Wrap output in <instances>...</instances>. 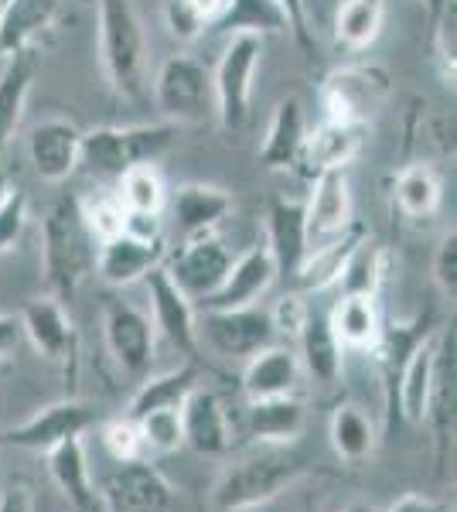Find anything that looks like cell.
I'll return each mask as SVG.
<instances>
[{
  "label": "cell",
  "mask_w": 457,
  "mask_h": 512,
  "mask_svg": "<svg viewBox=\"0 0 457 512\" xmlns=\"http://www.w3.org/2000/svg\"><path fill=\"white\" fill-rule=\"evenodd\" d=\"M304 472V458L290 451V444H256L222 468L212 485V502L219 512L260 509L287 492Z\"/></svg>",
  "instance_id": "1"
},
{
  "label": "cell",
  "mask_w": 457,
  "mask_h": 512,
  "mask_svg": "<svg viewBox=\"0 0 457 512\" xmlns=\"http://www.w3.org/2000/svg\"><path fill=\"white\" fill-rule=\"evenodd\" d=\"M96 267V239L79 216V195H58L41 222V277L45 291L72 301Z\"/></svg>",
  "instance_id": "2"
},
{
  "label": "cell",
  "mask_w": 457,
  "mask_h": 512,
  "mask_svg": "<svg viewBox=\"0 0 457 512\" xmlns=\"http://www.w3.org/2000/svg\"><path fill=\"white\" fill-rule=\"evenodd\" d=\"M99 62L113 93L123 99H144V59L147 35L134 0H99Z\"/></svg>",
  "instance_id": "3"
},
{
  "label": "cell",
  "mask_w": 457,
  "mask_h": 512,
  "mask_svg": "<svg viewBox=\"0 0 457 512\" xmlns=\"http://www.w3.org/2000/svg\"><path fill=\"white\" fill-rule=\"evenodd\" d=\"M174 140H178V127L168 120L82 130L79 168L96 178H120L127 168L154 164L157 158H164Z\"/></svg>",
  "instance_id": "4"
},
{
  "label": "cell",
  "mask_w": 457,
  "mask_h": 512,
  "mask_svg": "<svg viewBox=\"0 0 457 512\" xmlns=\"http://www.w3.org/2000/svg\"><path fill=\"white\" fill-rule=\"evenodd\" d=\"M393 93V79L376 62H348L324 76L318 99L324 120L369 127L376 110Z\"/></svg>",
  "instance_id": "5"
},
{
  "label": "cell",
  "mask_w": 457,
  "mask_h": 512,
  "mask_svg": "<svg viewBox=\"0 0 457 512\" xmlns=\"http://www.w3.org/2000/svg\"><path fill=\"white\" fill-rule=\"evenodd\" d=\"M263 59V38L236 35L222 52L219 65L212 72V93H215V117L222 130L239 134L249 123V106H253V79Z\"/></svg>",
  "instance_id": "6"
},
{
  "label": "cell",
  "mask_w": 457,
  "mask_h": 512,
  "mask_svg": "<svg viewBox=\"0 0 457 512\" xmlns=\"http://www.w3.org/2000/svg\"><path fill=\"white\" fill-rule=\"evenodd\" d=\"M154 103L161 110V117L174 123V127L205 123V117L215 113L212 72L195 55H171L157 69Z\"/></svg>",
  "instance_id": "7"
},
{
  "label": "cell",
  "mask_w": 457,
  "mask_h": 512,
  "mask_svg": "<svg viewBox=\"0 0 457 512\" xmlns=\"http://www.w3.org/2000/svg\"><path fill=\"white\" fill-rule=\"evenodd\" d=\"M273 342L280 338L273 332L270 308L249 304L229 311H198V345L222 359H249Z\"/></svg>",
  "instance_id": "8"
},
{
  "label": "cell",
  "mask_w": 457,
  "mask_h": 512,
  "mask_svg": "<svg viewBox=\"0 0 457 512\" xmlns=\"http://www.w3.org/2000/svg\"><path fill=\"white\" fill-rule=\"evenodd\" d=\"M229 267H232V253L219 233L181 239L178 250L174 253L168 250V256H164V270H168L174 287H178L191 304H202L205 297L219 291Z\"/></svg>",
  "instance_id": "9"
},
{
  "label": "cell",
  "mask_w": 457,
  "mask_h": 512,
  "mask_svg": "<svg viewBox=\"0 0 457 512\" xmlns=\"http://www.w3.org/2000/svg\"><path fill=\"white\" fill-rule=\"evenodd\" d=\"M99 420V410L86 400H58L48 407L35 410L28 420L14 424L11 431L0 434V444L21 451H38L48 454L69 437H82Z\"/></svg>",
  "instance_id": "10"
},
{
  "label": "cell",
  "mask_w": 457,
  "mask_h": 512,
  "mask_svg": "<svg viewBox=\"0 0 457 512\" xmlns=\"http://www.w3.org/2000/svg\"><path fill=\"white\" fill-rule=\"evenodd\" d=\"M103 338L113 362L127 376L144 379L154 362L157 328L147 311H140L130 301H106L103 308Z\"/></svg>",
  "instance_id": "11"
},
{
  "label": "cell",
  "mask_w": 457,
  "mask_h": 512,
  "mask_svg": "<svg viewBox=\"0 0 457 512\" xmlns=\"http://www.w3.org/2000/svg\"><path fill=\"white\" fill-rule=\"evenodd\" d=\"M99 499L103 512H171L174 485L144 458L116 461L99 489Z\"/></svg>",
  "instance_id": "12"
},
{
  "label": "cell",
  "mask_w": 457,
  "mask_h": 512,
  "mask_svg": "<svg viewBox=\"0 0 457 512\" xmlns=\"http://www.w3.org/2000/svg\"><path fill=\"white\" fill-rule=\"evenodd\" d=\"M21 335L28 338L31 349H35L41 359H48L52 366L76 376L79 335H76V325H72V315H69V308H65V301L45 294L24 304Z\"/></svg>",
  "instance_id": "13"
},
{
  "label": "cell",
  "mask_w": 457,
  "mask_h": 512,
  "mask_svg": "<svg viewBox=\"0 0 457 512\" xmlns=\"http://www.w3.org/2000/svg\"><path fill=\"white\" fill-rule=\"evenodd\" d=\"M164 256H168L164 236H140V233L123 229L120 236L96 246L93 274L103 280L106 287H134L151 274V270L164 267Z\"/></svg>",
  "instance_id": "14"
},
{
  "label": "cell",
  "mask_w": 457,
  "mask_h": 512,
  "mask_svg": "<svg viewBox=\"0 0 457 512\" xmlns=\"http://www.w3.org/2000/svg\"><path fill=\"white\" fill-rule=\"evenodd\" d=\"M355 222L352 185L345 171H321L311 178V198L304 202V226H307V250L342 236Z\"/></svg>",
  "instance_id": "15"
},
{
  "label": "cell",
  "mask_w": 457,
  "mask_h": 512,
  "mask_svg": "<svg viewBox=\"0 0 457 512\" xmlns=\"http://www.w3.org/2000/svg\"><path fill=\"white\" fill-rule=\"evenodd\" d=\"M147 294H151V308H154V328L161 332L168 342L178 349L185 359H195L202 355V345H198V311L195 304L188 301L185 294L174 287V280L168 277V270L157 267L144 277Z\"/></svg>",
  "instance_id": "16"
},
{
  "label": "cell",
  "mask_w": 457,
  "mask_h": 512,
  "mask_svg": "<svg viewBox=\"0 0 457 512\" xmlns=\"http://www.w3.org/2000/svg\"><path fill=\"white\" fill-rule=\"evenodd\" d=\"M454 403H457V335L454 325L440 328L434 345V376H430V400H427V420L434 427L437 458L444 465L447 448L454 441Z\"/></svg>",
  "instance_id": "17"
},
{
  "label": "cell",
  "mask_w": 457,
  "mask_h": 512,
  "mask_svg": "<svg viewBox=\"0 0 457 512\" xmlns=\"http://www.w3.org/2000/svg\"><path fill=\"white\" fill-rule=\"evenodd\" d=\"M82 130L65 117H48L28 134V161L41 181L62 185L79 171Z\"/></svg>",
  "instance_id": "18"
},
{
  "label": "cell",
  "mask_w": 457,
  "mask_h": 512,
  "mask_svg": "<svg viewBox=\"0 0 457 512\" xmlns=\"http://www.w3.org/2000/svg\"><path fill=\"white\" fill-rule=\"evenodd\" d=\"M273 280H277V263H273L267 243H263V246H249V250L239 256V260H232V267H229L226 280L219 284V291L205 297L198 308H202V311L249 308V304H256L263 294L270 291Z\"/></svg>",
  "instance_id": "19"
},
{
  "label": "cell",
  "mask_w": 457,
  "mask_h": 512,
  "mask_svg": "<svg viewBox=\"0 0 457 512\" xmlns=\"http://www.w3.org/2000/svg\"><path fill=\"white\" fill-rule=\"evenodd\" d=\"M174 229L181 239H195L205 233H215L222 219L232 212V195L219 185H205V181H188L168 192V205Z\"/></svg>",
  "instance_id": "20"
},
{
  "label": "cell",
  "mask_w": 457,
  "mask_h": 512,
  "mask_svg": "<svg viewBox=\"0 0 457 512\" xmlns=\"http://www.w3.org/2000/svg\"><path fill=\"white\" fill-rule=\"evenodd\" d=\"M365 134H369V127H359V123L321 120L314 130H307L301 164H297V168H301L307 178L321 175V171H345L348 164L362 154Z\"/></svg>",
  "instance_id": "21"
},
{
  "label": "cell",
  "mask_w": 457,
  "mask_h": 512,
  "mask_svg": "<svg viewBox=\"0 0 457 512\" xmlns=\"http://www.w3.org/2000/svg\"><path fill=\"white\" fill-rule=\"evenodd\" d=\"M267 250L277 263V280H294L297 267L307 256L304 202L297 198H270L267 205Z\"/></svg>",
  "instance_id": "22"
},
{
  "label": "cell",
  "mask_w": 457,
  "mask_h": 512,
  "mask_svg": "<svg viewBox=\"0 0 457 512\" xmlns=\"http://www.w3.org/2000/svg\"><path fill=\"white\" fill-rule=\"evenodd\" d=\"M181 427H185V444L198 454H226L232 448L229 414L222 407L219 393L195 386L185 403H181Z\"/></svg>",
  "instance_id": "23"
},
{
  "label": "cell",
  "mask_w": 457,
  "mask_h": 512,
  "mask_svg": "<svg viewBox=\"0 0 457 512\" xmlns=\"http://www.w3.org/2000/svg\"><path fill=\"white\" fill-rule=\"evenodd\" d=\"M48 458V475H52L55 489L62 492V499L69 502L72 512H103V499L89 475V458L82 437H69L58 448L45 454Z\"/></svg>",
  "instance_id": "24"
},
{
  "label": "cell",
  "mask_w": 457,
  "mask_h": 512,
  "mask_svg": "<svg viewBox=\"0 0 457 512\" xmlns=\"http://www.w3.org/2000/svg\"><path fill=\"white\" fill-rule=\"evenodd\" d=\"M301 379V362H297L294 345L273 342L267 349L246 359L243 369V393L246 400H270V396H287L297 390Z\"/></svg>",
  "instance_id": "25"
},
{
  "label": "cell",
  "mask_w": 457,
  "mask_h": 512,
  "mask_svg": "<svg viewBox=\"0 0 457 512\" xmlns=\"http://www.w3.org/2000/svg\"><path fill=\"white\" fill-rule=\"evenodd\" d=\"M58 0H0V62L35 48L55 24Z\"/></svg>",
  "instance_id": "26"
},
{
  "label": "cell",
  "mask_w": 457,
  "mask_h": 512,
  "mask_svg": "<svg viewBox=\"0 0 457 512\" xmlns=\"http://www.w3.org/2000/svg\"><path fill=\"white\" fill-rule=\"evenodd\" d=\"M307 137V120H304V103L297 96H287L277 103L273 120L267 127L260 147V164L267 171H297Z\"/></svg>",
  "instance_id": "27"
},
{
  "label": "cell",
  "mask_w": 457,
  "mask_h": 512,
  "mask_svg": "<svg viewBox=\"0 0 457 512\" xmlns=\"http://www.w3.org/2000/svg\"><path fill=\"white\" fill-rule=\"evenodd\" d=\"M297 362H301V373H307L314 383L321 386H331L338 383L342 376V359H345V349L342 342L331 332V321L324 311H314L307 315L301 335H297Z\"/></svg>",
  "instance_id": "28"
},
{
  "label": "cell",
  "mask_w": 457,
  "mask_h": 512,
  "mask_svg": "<svg viewBox=\"0 0 457 512\" xmlns=\"http://www.w3.org/2000/svg\"><path fill=\"white\" fill-rule=\"evenodd\" d=\"M307 407L294 393L270 396V400H249L246 434L253 444H294L304 434Z\"/></svg>",
  "instance_id": "29"
},
{
  "label": "cell",
  "mask_w": 457,
  "mask_h": 512,
  "mask_svg": "<svg viewBox=\"0 0 457 512\" xmlns=\"http://www.w3.org/2000/svg\"><path fill=\"white\" fill-rule=\"evenodd\" d=\"M365 239V229L359 226V222H352V226L345 229L342 236L328 239V243L314 246V250H307L304 263L297 267L294 274V291L301 294H314V291H328V287L338 284V277H342L348 256L355 253V246H359Z\"/></svg>",
  "instance_id": "30"
},
{
  "label": "cell",
  "mask_w": 457,
  "mask_h": 512,
  "mask_svg": "<svg viewBox=\"0 0 457 512\" xmlns=\"http://www.w3.org/2000/svg\"><path fill=\"white\" fill-rule=\"evenodd\" d=\"M38 76V55L35 48L18 52L14 59H7L4 72H0V154L11 147L14 134L21 127L24 106H28L31 86Z\"/></svg>",
  "instance_id": "31"
},
{
  "label": "cell",
  "mask_w": 457,
  "mask_h": 512,
  "mask_svg": "<svg viewBox=\"0 0 457 512\" xmlns=\"http://www.w3.org/2000/svg\"><path fill=\"white\" fill-rule=\"evenodd\" d=\"M331 332L342 342V349H355V352H372V345L379 342L382 335V315L376 297L365 294H338V304L328 311Z\"/></svg>",
  "instance_id": "32"
},
{
  "label": "cell",
  "mask_w": 457,
  "mask_h": 512,
  "mask_svg": "<svg viewBox=\"0 0 457 512\" xmlns=\"http://www.w3.org/2000/svg\"><path fill=\"white\" fill-rule=\"evenodd\" d=\"M434 345H437V332H430L417 349H413L400 379H396L393 407L400 410L406 424H413V427H423V420H427L430 376H434Z\"/></svg>",
  "instance_id": "33"
},
{
  "label": "cell",
  "mask_w": 457,
  "mask_h": 512,
  "mask_svg": "<svg viewBox=\"0 0 457 512\" xmlns=\"http://www.w3.org/2000/svg\"><path fill=\"white\" fill-rule=\"evenodd\" d=\"M389 0H338L331 14V38L345 52H365L379 38Z\"/></svg>",
  "instance_id": "34"
},
{
  "label": "cell",
  "mask_w": 457,
  "mask_h": 512,
  "mask_svg": "<svg viewBox=\"0 0 457 512\" xmlns=\"http://www.w3.org/2000/svg\"><path fill=\"white\" fill-rule=\"evenodd\" d=\"M195 386H202V366H198L195 359H185L178 369H171V373L144 376L140 390L134 393V400H130L127 417L137 420L140 414H147V410L181 407V403H185V396L195 390Z\"/></svg>",
  "instance_id": "35"
},
{
  "label": "cell",
  "mask_w": 457,
  "mask_h": 512,
  "mask_svg": "<svg viewBox=\"0 0 457 512\" xmlns=\"http://www.w3.org/2000/svg\"><path fill=\"white\" fill-rule=\"evenodd\" d=\"M209 31L229 38L236 35L267 38V35H284L287 18L277 0H226V7H222V14L215 18Z\"/></svg>",
  "instance_id": "36"
},
{
  "label": "cell",
  "mask_w": 457,
  "mask_h": 512,
  "mask_svg": "<svg viewBox=\"0 0 457 512\" xmlns=\"http://www.w3.org/2000/svg\"><path fill=\"white\" fill-rule=\"evenodd\" d=\"M393 195L403 216L410 219H430L437 216L440 202H444V181H440L437 168L427 161H413L396 175Z\"/></svg>",
  "instance_id": "37"
},
{
  "label": "cell",
  "mask_w": 457,
  "mask_h": 512,
  "mask_svg": "<svg viewBox=\"0 0 457 512\" xmlns=\"http://www.w3.org/2000/svg\"><path fill=\"white\" fill-rule=\"evenodd\" d=\"M393 274V253L386 250L376 239L365 236L355 253L348 256L342 277H338V294H365V297H379L382 284Z\"/></svg>",
  "instance_id": "38"
},
{
  "label": "cell",
  "mask_w": 457,
  "mask_h": 512,
  "mask_svg": "<svg viewBox=\"0 0 457 512\" xmlns=\"http://www.w3.org/2000/svg\"><path fill=\"white\" fill-rule=\"evenodd\" d=\"M331 451L338 454L348 465H362L365 458L376 448V427H372L369 414L355 403H342V407L331 414L328 424Z\"/></svg>",
  "instance_id": "39"
},
{
  "label": "cell",
  "mask_w": 457,
  "mask_h": 512,
  "mask_svg": "<svg viewBox=\"0 0 457 512\" xmlns=\"http://www.w3.org/2000/svg\"><path fill=\"white\" fill-rule=\"evenodd\" d=\"M116 198L127 216H161L168 205V185L154 164H137L116 178Z\"/></svg>",
  "instance_id": "40"
},
{
  "label": "cell",
  "mask_w": 457,
  "mask_h": 512,
  "mask_svg": "<svg viewBox=\"0 0 457 512\" xmlns=\"http://www.w3.org/2000/svg\"><path fill=\"white\" fill-rule=\"evenodd\" d=\"M79 216L86 222L89 236L96 239V246L127 229V209L120 205L116 192H93L86 198L79 195Z\"/></svg>",
  "instance_id": "41"
},
{
  "label": "cell",
  "mask_w": 457,
  "mask_h": 512,
  "mask_svg": "<svg viewBox=\"0 0 457 512\" xmlns=\"http://www.w3.org/2000/svg\"><path fill=\"white\" fill-rule=\"evenodd\" d=\"M140 441H144V454H174L185 448V427H181V407H161L147 410L137 417Z\"/></svg>",
  "instance_id": "42"
},
{
  "label": "cell",
  "mask_w": 457,
  "mask_h": 512,
  "mask_svg": "<svg viewBox=\"0 0 457 512\" xmlns=\"http://www.w3.org/2000/svg\"><path fill=\"white\" fill-rule=\"evenodd\" d=\"M430 41H434V62L447 89L457 82V0L444 4V11L430 21Z\"/></svg>",
  "instance_id": "43"
},
{
  "label": "cell",
  "mask_w": 457,
  "mask_h": 512,
  "mask_svg": "<svg viewBox=\"0 0 457 512\" xmlns=\"http://www.w3.org/2000/svg\"><path fill=\"white\" fill-rule=\"evenodd\" d=\"M103 448L113 461H137L144 458V441L134 417H113L103 424Z\"/></svg>",
  "instance_id": "44"
},
{
  "label": "cell",
  "mask_w": 457,
  "mask_h": 512,
  "mask_svg": "<svg viewBox=\"0 0 457 512\" xmlns=\"http://www.w3.org/2000/svg\"><path fill=\"white\" fill-rule=\"evenodd\" d=\"M307 315H311V304L304 301L301 291H287L284 297H280L277 304L270 308V318H273V332H277V338L284 345H294L297 335H301L304 321Z\"/></svg>",
  "instance_id": "45"
},
{
  "label": "cell",
  "mask_w": 457,
  "mask_h": 512,
  "mask_svg": "<svg viewBox=\"0 0 457 512\" xmlns=\"http://www.w3.org/2000/svg\"><path fill=\"white\" fill-rule=\"evenodd\" d=\"M28 195L21 188H11V195L0 202V256L18 250L24 229H28Z\"/></svg>",
  "instance_id": "46"
},
{
  "label": "cell",
  "mask_w": 457,
  "mask_h": 512,
  "mask_svg": "<svg viewBox=\"0 0 457 512\" xmlns=\"http://www.w3.org/2000/svg\"><path fill=\"white\" fill-rule=\"evenodd\" d=\"M430 274H434L437 291L454 301V294H457V229L454 226L447 229L444 239L437 243L434 263H430Z\"/></svg>",
  "instance_id": "47"
},
{
  "label": "cell",
  "mask_w": 457,
  "mask_h": 512,
  "mask_svg": "<svg viewBox=\"0 0 457 512\" xmlns=\"http://www.w3.org/2000/svg\"><path fill=\"white\" fill-rule=\"evenodd\" d=\"M164 24H168L171 38L185 41V45H188V41H198L205 31H209V24L198 18L185 0H168V4H164Z\"/></svg>",
  "instance_id": "48"
},
{
  "label": "cell",
  "mask_w": 457,
  "mask_h": 512,
  "mask_svg": "<svg viewBox=\"0 0 457 512\" xmlns=\"http://www.w3.org/2000/svg\"><path fill=\"white\" fill-rule=\"evenodd\" d=\"M277 4L287 18V35L297 41V48H301L307 59H314L318 55V41H314V31L307 24V0H277Z\"/></svg>",
  "instance_id": "49"
},
{
  "label": "cell",
  "mask_w": 457,
  "mask_h": 512,
  "mask_svg": "<svg viewBox=\"0 0 457 512\" xmlns=\"http://www.w3.org/2000/svg\"><path fill=\"white\" fill-rule=\"evenodd\" d=\"M0 512H31V489L24 482H14L0 492Z\"/></svg>",
  "instance_id": "50"
},
{
  "label": "cell",
  "mask_w": 457,
  "mask_h": 512,
  "mask_svg": "<svg viewBox=\"0 0 457 512\" xmlns=\"http://www.w3.org/2000/svg\"><path fill=\"white\" fill-rule=\"evenodd\" d=\"M18 342H21V318L0 311V362H7V355L14 352Z\"/></svg>",
  "instance_id": "51"
},
{
  "label": "cell",
  "mask_w": 457,
  "mask_h": 512,
  "mask_svg": "<svg viewBox=\"0 0 457 512\" xmlns=\"http://www.w3.org/2000/svg\"><path fill=\"white\" fill-rule=\"evenodd\" d=\"M335 7L338 0H307V24H311V31H328Z\"/></svg>",
  "instance_id": "52"
},
{
  "label": "cell",
  "mask_w": 457,
  "mask_h": 512,
  "mask_svg": "<svg viewBox=\"0 0 457 512\" xmlns=\"http://www.w3.org/2000/svg\"><path fill=\"white\" fill-rule=\"evenodd\" d=\"M386 512H444V506H440L437 499H430V495L410 492V495H403V499H396Z\"/></svg>",
  "instance_id": "53"
},
{
  "label": "cell",
  "mask_w": 457,
  "mask_h": 512,
  "mask_svg": "<svg viewBox=\"0 0 457 512\" xmlns=\"http://www.w3.org/2000/svg\"><path fill=\"white\" fill-rule=\"evenodd\" d=\"M185 4L191 7V11L198 14V18H202L205 24H215V18H219L222 14V7H226V0H185Z\"/></svg>",
  "instance_id": "54"
},
{
  "label": "cell",
  "mask_w": 457,
  "mask_h": 512,
  "mask_svg": "<svg viewBox=\"0 0 457 512\" xmlns=\"http://www.w3.org/2000/svg\"><path fill=\"white\" fill-rule=\"evenodd\" d=\"M417 4H423L427 7V14H430V21L437 18L440 11H444V4H451V0H417Z\"/></svg>",
  "instance_id": "55"
},
{
  "label": "cell",
  "mask_w": 457,
  "mask_h": 512,
  "mask_svg": "<svg viewBox=\"0 0 457 512\" xmlns=\"http://www.w3.org/2000/svg\"><path fill=\"white\" fill-rule=\"evenodd\" d=\"M11 188H14V185H11V175H7V171L0 168V202H4V198L11 195Z\"/></svg>",
  "instance_id": "56"
},
{
  "label": "cell",
  "mask_w": 457,
  "mask_h": 512,
  "mask_svg": "<svg viewBox=\"0 0 457 512\" xmlns=\"http://www.w3.org/2000/svg\"><path fill=\"white\" fill-rule=\"evenodd\" d=\"M342 512H376V506H372V502H348V506L342 509Z\"/></svg>",
  "instance_id": "57"
},
{
  "label": "cell",
  "mask_w": 457,
  "mask_h": 512,
  "mask_svg": "<svg viewBox=\"0 0 457 512\" xmlns=\"http://www.w3.org/2000/svg\"><path fill=\"white\" fill-rule=\"evenodd\" d=\"M7 373V362H0V376H4Z\"/></svg>",
  "instance_id": "58"
}]
</instances>
